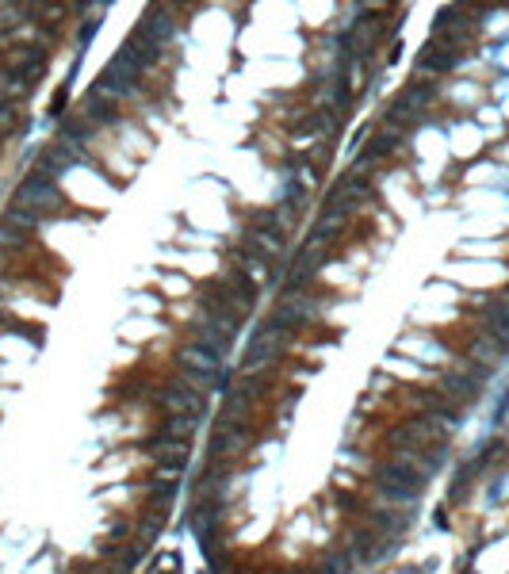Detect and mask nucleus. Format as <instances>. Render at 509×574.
<instances>
[{
    "instance_id": "obj_19",
    "label": "nucleus",
    "mask_w": 509,
    "mask_h": 574,
    "mask_svg": "<svg viewBox=\"0 0 509 574\" xmlns=\"http://www.w3.org/2000/svg\"><path fill=\"white\" fill-rule=\"evenodd\" d=\"M172 502H177V486H157L154 494H150V502H146V513H154V517H169Z\"/></svg>"
},
{
    "instance_id": "obj_20",
    "label": "nucleus",
    "mask_w": 509,
    "mask_h": 574,
    "mask_svg": "<svg viewBox=\"0 0 509 574\" xmlns=\"http://www.w3.org/2000/svg\"><path fill=\"white\" fill-rule=\"evenodd\" d=\"M486 326L494 337H509V306L506 303H486Z\"/></svg>"
},
{
    "instance_id": "obj_10",
    "label": "nucleus",
    "mask_w": 509,
    "mask_h": 574,
    "mask_svg": "<svg viewBox=\"0 0 509 574\" xmlns=\"http://www.w3.org/2000/svg\"><path fill=\"white\" fill-rule=\"evenodd\" d=\"M478 379H483V367H475L471 375H463V372H448L440 383H444L448 394H455V398H463V402H471V398L478 394Z\"/></svg>"
},
{
    "instance_id": "obj_25",
    "label": "nucleus",
    "mask_w": 509,
    "mask_h": 574,
    "mask_svg": "<svg viewBox=\"0 0 509 574\" xmlns=\"http://www.w3.org/2000/svg\"><path fill=\"white\" fill-rule=\"evenodd\" d=\"M161 532H165V517H154V513H146V520H142V528H138V543H154Z\"/></svg>"
},
{
    "instance_id": "obj_2",
    "label": "nucleus",
    "mask_w": 509,
    "mask_h": 574,
    "mask_svg": "<svg viewBox=\"0 0 509 574\" xmlns=\"http://www.w3.org/2000/svg\"><path fill=\"white\" fill-rule=\"evenodd\" d=\"M16 203H19V207H27V211H50V207H58L62 199H58L54 180H47V176L31 173V176H24V180H19V188H16Z\"/></svg>"
},
{
    "instance_id": "obj_17",
    "label": "nucleus",
    "mask_w": 509,
    "mask_h": 574,
    "mask_svg": "<svg viewBox=\"0 0 509 574\" xmlns=\"http://www.w3.org/2000/svg\"><path fill=\"white\" fill-rule=\"evenodd\" d=\"M195 425H200V417H188V413H169L161 425L165 436H177V440H188V436L195 433Z\"/></svg>"
},
{
    "instance_id": "obj_9",
    "label": "nucleus",
    "mask_w": 509,
    "mask_h": 574,
    "mask_svg": "<svg viewBox=\"0 0 509 574\" xmlns=\"http://www.w3.org/2000/svg\"><path fill=\"white\" fill-rule=\"evenodd\" d=\"M417 61H421V69H433V73H444V69L455 65V50L444 42H437L433 38L429 46H421V54H417Z\"/></svg>"
},
{
    "instance_id": "obj_16",
    "label": "nucleus",
    "mask_w": 509,
    "mask_h": 574,
    "mask_svg": "<svg viewBox=\"0 0 509 574\" xmlns=\"http://www.w3.org/2000/svg\"><path fill=\"white\" fill-rule=\"evenodd\" d=\"M238 444H241V433H238V429H230V421H223V429H218V433L211 436V444H207V456L223 459L226 452H234Z\"/></svg>"
},
{
    "instance_id": "obj_29",
    "label": "nucleus",
    "mask_w": 509,
    "mask_h": 574,
    "mask_svg": "<svg viewBox=\"0 0 509 574\" xmlns=\"http://www.w3.org/2000/svg\"><path fill=\"white\" fill-rule=\"evenodd\" d=\"M131 536V520H115V528H111V540H127Z\"/></svg>"
},
{
    "instance_id": "obj_23",
    "label": "nucleus",
    "mask_w": 509,
    "mask_h": 574,
    "mask_svg": "<svg viewBox=\"0 0 509 574\" xmlns=\"http://www.w3.org/2000/svg\"><path fill=\"white\" fill-rule=\"evenodd\" d=\"M85 119H96V122H111V119H115V111H111V104H108V99H100V96H88V104H85Z\"/></svg>"
},
{
    "instance_id": "obj_4",
    "label": "nucleus",
    "mask_w": 509,
    "mask_h": 574,
    "mask_svg": "<svg viewBox=\"0 0 509 574\" xmlns=\"http://www.w3.org/2000/svg\"><path fill=\"white\" fill-rule=\"evenodd\" d=\"M314 318H318L314 303H310V298H302V295H291V298H284V303H280V310L272 314L268 326L276 329V333H284V329L299 326V321H314Z\"/></svg>"
},
{
    "instance_id": "obj_3",
    "label": "nucleus",
    "mask_w": 509,
    "mask_h": 574,
    "mask_svg": "<svg viewBox=\"0 0 509 574\" xmlns=\"http://www.w3.org/2000/svg\"><path fill=\"white\" fill-rule=\"evenodd\" d=\"M157 406H165L169 413H188V417H200V413H203V398L195 394L192 387H184L180 379L157 394Z\"/></svg>"
},
{
    "instance_id": "obj_18",
    "label": "nucleus",
    "mask_w": 509,
    "mask_h": 574,
    "mask_svg": "<svg viewBox=\"0 0 509 574\" xmlns=\"http://www.w3.org/2000/svg\"><path fill=\"white\" fill-rule=\"evenodd\" d=\"M406 525H410L406 513H398V509H375V528H379V532L398 536V532H406Z\"/></svg>"
},
{
    "instance_id": "obj_24",
    "label": "nucleus",
    "mask_w": 509,
    "mask_h": 574,
    "mask_svg": "<svg viewBox=\"0 0 509 574\" xmlns=\"http://www.w3.org/2000/svg\"><path fill=\"white\" fill-rule=\"evenodd\" d=\"M348 563H353V559H348L345 551H337V555H325L322 563L314 566V574H348Z\"/></svg>"
},
{
    "instance_id": "obj_22",
    "label": "nucleus",
    "mask_w": 509,
    "mask_h": 574,
    "mask_svg": "<svg viewBox=\"0 0 509 574\" xmlns=\"http://www.w3.org/2000/svg\"><path fill=\"white\" fill-rule=\"evenodd\" d=\"M180 475H184V467H177V463H157L154 471H150V486H177L180 482Z\"/></svg>"
},
{
    "instance_id": "obj_15",
    "label": "nucleus",
    "mask_w": 509,
    "mask_h": 574,
    "mask_svg": "<svg viewBox=\"0 0 509 574\" xmlns=\"http://www.w3.org/2000/svg\"><path fill=\"white\" fill-rule=\"evenodd\" d=\"M249 241H253L264 257H280V253H284V237L272 226H249Z\"/></svg>"
},
{
    "instance_id": "obj_13",
    "label": "nucleus",
    "mask_w": 509,
    "mask_h": 574,
    "mask_svg": "<svg viewBox=\"0 0 509 574\" xmlns=\"http://www.w3.org/2000/svg\"><path fill=\"white\" fill-rule=\"evenodd\" d=\"M119 58H123V61H131V65L134 69H138V73H142V69H146L150 65V61H154L157 58V50H154V46H146V42H142V38H127V42L123 46H119Z\"/></svg>"
},
{
    "instance_id": "obj_26",
    "label": "nucleus",
    "mask_w": 509,
    "mask_h": 574,
    "mask_svg": "<svg viewBox=\"0 0 509 574\" xmlns=\"http://www.w3.org/2000/svg\"><path fill=\"white\" fill-rule=\"evenodd\" d=\"M226 280H230V283H234V291H238V295H241V298H245V303H249V306H253V303H257V283H253V280H249V276H245V272H234V276H226Z\"/></svg>"
},
{
    "instance_id": "obj_28",
    "label": "nucleus",
    "mask_w": 509,
    "mask_h": 574,
    "mask_svg": "<svg viewBox=\"0 0 509 574\" xmlns=\"http://www.w3.org/2000/svg\"><path fill=\"white\" fill-rule=\"evenodd\" d=\"M65 107H70V88H58V96L50 99V119H58Z\"/></svg>"
},
{
    "instance_id": "obj_27",
    "label": "nucleus",
    "mask_w": 509,
    "mask_h": 574,
    "mask_svg": "<svg viewBox=\"0 0 509 574\" xmlns=\"http://www.w3.org/2000/svg\"><path fill=\"white\" fill-rule=\"evenodd\" d=\"M19 122V107L12 99H0V130H16Z\"/></svg>"
},
{
    "instance_id": "obj_31",
    "label": "nucleus",
    "mask_w": 509,
    "mask_h": 574,
    "mask_svg": "<svg viewBox=\"0 0 509 574\" xmlns=\"http://www.w3.org/2000/svg\"><path fill=\"white\" fill-rule=\"evenodd\" d=\"M169 574H180V566H172V571H169Z\"/></svg>"
},
{
    "instance_id": "obj_1",
    "label": "nucleus",
    "mask_w": 509,
    "mask_h": 574,
    "mask_svg": "<svg viewBox=\"0 0 509 574\" xmlns=\"http://www.w3.org/2000/svg\"><path fill=\"white\" fill-rule=\"evenodd\" d=\"M200 295H203V303L211 306L207 314H230V318H238V321H241L249 310H253V306H249L245 298H241L238 291H234V283H230V280H211V283H203Z\"/></svg>"
},
{
    "instance_id": "obj_12",
    "label": "nucleus",
    "mask_w": 509,
    "mask_h": 574,
    "mask_svg": "<svg viewBox=\"0 0 509 574\" xmlns=\"http://www.w3.org/2000/svg\"><path fill=\"white\" fill-rule=\"evenodd\" d=\"M195 344H203V349L215 352V356H226V352H230V337H226L218 326H211V321H200V326H195Z\"/></svg>"
},
{
    "instance_id": "obj_21",
    "label": "nucleus",
    "mask_w": 509,
    "mask_h": 574,
    "mask_svg": "<svg viewBox=\"0 0 509 574\" xmlns=\"http://www.w3.org/2000/svg\"><path fill=\"white\" fill-rule=\"evenodd\" d=\"M92 96H100V99H108V104H111V99L127 96V88H123V84H119L115 77L108 73V69H104V73L96 77V84H92Z\"/></svg>"
},
{
    "instance_id": "obj_14",
    "label": "nucleus",
    "mask_w": 509,
    "mask_h": 574,
    "mask_svg": "<svg viewBox=\"0 0 509 574\" xmlns=\"http://www.w3.org/2000/svg\"><path fill=\"white\" fill-rule=\"evenodd\" d=\"M348 559H356V563H371V555H375V532H368V528H356L353 536H348Z\"/></svg>"
},
{
    "instance_id": "obj_5",
    "label": "nucleus",
    "mask_w": 509,
    "mask_h": 574,
    "mask_svg": "<svg viewBox=\"0 0 509 574\" xmlns=\"http://www.w3.org/2000/svg\"><path fill=\"white\" fill-rule=\"evenodd\" d=\"M142 448H146L157 463H177V467H188V456H192L188 440H177V436H165V433L142 440Z\"/></svg>"
},
{
    "instance_id": "obj_8",
    "label": "nucleus",
    "mask_w": 509,
    "mask_h": 574,
    "mask_svg": "<svg viewBox=\"0 0 509 574\" xmlns=\"http://www.w3.org/2000/svg\"><path fill=\"white\" fill-rule=\"evenodd\" d=\"M73 165V153L62 150V145H47V150H39V161H35V173L47 176V180H58V176L65 173V168Z\"/></svg>"
},
{
    "instance_id": "obj_6",
    "label": "nucleus",
    "mask_w": 509,
    "mask_h": 574,
    "mask_svg": "<svg viewBox=\"0 0 509 574\" xmlns=\"http://www.w3.org/2000/svg\"><path fill=\"white\" fill-rule=\"evenodd\" d=\"M276 352H280V333L268 326V321H264V326L253 333V341H249V349H245V360H241V367L249 372V367H257V364H264V360H272Z\"/></svg>"
},
{
    "instance_id": "obj_7",
    "label": "nucleus",
    "mask_w": 509,
    "mask_h": 574,
    "mask_svg": "<svg viewBox=\"0 0 509 574\" xmlns=\"http://www.w3.org/2000/svg\"><path fill=\"white\" fill-rule=\"evenodd\" d=\"M180 364L188 367V372H203L207 379H215L218 372H223V356H215V352H207L203 344H195V341H188V344H180Z\"/></svg>"
},
{
    "instance_id": "obj_11",
    "label": "nucleus",
    "mask_w": 509,
    "mask_h": 574,
    "mask_svg": "<svg viewBox=\"0 0 509 574\" xmlns=\"http://www.w3.org/2000/svg\"><path fill=\"white\" fill-rule=\"evenodd\" d=\"M0 226H8L12 234H31L35 226H39V211H27V207H19V203H12L8 211H4V218H0Z\"/></svg>"
},
{
    "instance_id": "obj_30",
    "label": "nucleus",
    "mask_w": 509,
    "mask_h": 574,
    "mask_svg": "<svg viewBox=\"0 0 509 574\" xmlns=\"http://www.w3.org/2000/svg\"><path fill=\"white\" fill-rule=\"evenodd\" d=\"M96 27H100V19H92V23H85V27H81V46H85V42H92Z\"/></svg>"
}]
</instances>
